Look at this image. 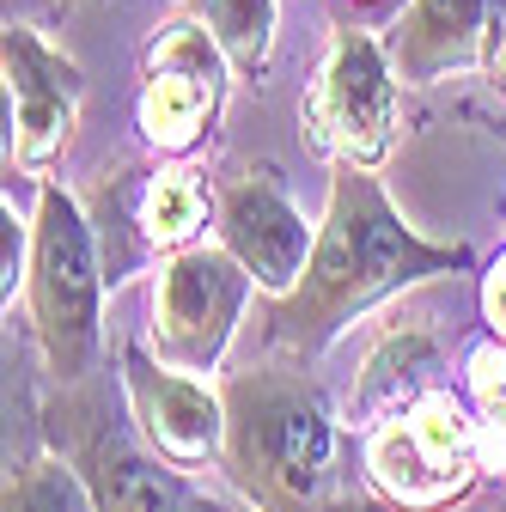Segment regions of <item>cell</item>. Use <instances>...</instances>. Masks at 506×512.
<instances>
[{
  "instance_id": "6da1fadb",
  "label": "cell",
  "mask_w": 506,
  "mask_h": 512,
  "mask_svg": "<svg viewBox=\"0 0 506 512\" xmlns=\"http://www.w3.org/2000/svg\"><path fill=\"white\" fill-rule=\"evenodd\" d=\"M470 269H476V250L421 238L385 196L378 171L336 165L330 202L318 220V244H311L299 287L275 293L257 317L263 354L318 366L372 305H385L421 281H446V275H470Z\"/></svg>"
},
{
  "instance_id": "7a4b0ae2",
  "label": "cell",
  "mask_w": 506,
  "mask_h": 512,
  "mask_svg": "<svg viewBox=\"0 0 506 512\" xmlns=\"http://www.w3.org/2000/svg\"><path fill=\"white\" fill-rule=\"evenodd\" d=\"M226 452L220 470L250 512H336L342 403L318 384L311 360L263 354L226 372Z\"/></svg>"
},
{
  "instance_id": "3957f363",
  "label": "cell",
  "mask_w": 506,
  "mask_h": 512,
  "mask_svg": "<svg viewBox=\"0 0 506 512\" xmlns=\"http://www.w3.org/2000/svg\"><path fill=\"white\" fill-rule=\"evenodd\" d=\"M116 391H122V378H116ZM116 391L92 372L80 384H55L37 403L43 445H55L80 470L98 512H244L196 488L189 470L171 464L165 452H153L147 433L135 427L129 397H116Z\"/></svg>"
},
{
  "instance_id": "277c9868",
  "label": "cell",
  "mask_w": 506,
  "mask_h": 512,
  "mask_svg": "<svg viewBox=\"0 0 506 512\" xmlns=\"http://www.w3.org/2000/svg\"><path fill=\"white\" fill-rule=\"evenodd\" d=\"M25 330L43 354L55 384H80L98 372L104 354V256L86 220L80 189H61L55 177L37 183L31 208V269H25Z\"/></svg>"
},
{
  "instance_id": "5b68a950",
  "label": "cell",
  "mask_w": 506,
  "mask_h": 512,
  "mask_svg": "<svg viewBox=\"0 0 506 512\" xmlns=\"http://www.w3.org/2000/svg\"><path fill=\"white\" fill-rule=\"evenodd\" d=\"M80 202H86V220H92V238L104 256V281L116 293L135 275L159 269L165 256L208 244V226L220 214V189L189 159H159V165L98 171L80 189Z\"/></svg>"
},
{
  "instance_id": "8992f818",
  "label": "cell",
  "mask_w": 506,
  "mask_h": 512,
  "mask_svg": "<svg viewBox=\"0 0 506 512\" xmlns=\"http://www.w3.org/2000/svg\"><path fill=\"white\" fill-rule=\"evenodd\" d=\"M299 135L330 165L385 171L397 141L409 135L403 74L378 25H336L318 61V80L299 98Z\"/></svg>"
},
{
  "instance_id": "52a82bcc",
  "label": "cell",
  "mask_w": 506,
  "mask_h": 512,
  "mask_svg": "<svg viewBox=\"0 0 506 512\" xmlns=\"http://www.w3.org/2000/svg\"><path fill=\"white\" fill-rule=\"evenodd\" d=\"M360 470L391 512H452L488 476L482 415L452 384H439L409 415L360 433Z\"/></svg>"
},
{
  "instance_id": "ba28073f",
  "label": "cell",
  "mask_w": 506,
  "mask_h": 512,
  "mask_svg": "<svg viewBox=\"0 0 506 512\" xmlns=\"http://www.w3.org/2000/svg\"><path fill=\"white\" fill-rule=\"evenodd\" d=\"M250 299H257V281L238 256L208 238V244H189L177 256L153 269V293H147V348L177 366V372H220L226 348L244 324Z\"/></svg>"
},
{
  "instance_id": "9c48e42d",
  "label": "cell",
  "mask_w": 506,
  "mask_h": 512,
  "mask_svg": "<svg viewBox=\"0 0 506 512\" xmlns=\"http://www.w3.org/2000/svg\"><path fill=\"white\" fill-rule=\"evenodd\" d=\"M232 55L202 19L171 13L147 43H141V92H135V128L147 153L159 159H189L226 116L232 98Z\"/></svg>"
},
{
  "instance_id": "30bf717a",
  "label": "cell",
  "mask_w": 506,
  "mask_h": 512,
  "mask_svg": "<svg viewBox=\"0 0 506 512\" xmlns=\"http://www.w3.org/2000/svg\"><path fill=\"white\" fill-rule=\"evenodd\" d=\"M0 80H7V177L43 183L80 135L86 74L31 19L7 13V31H0Z\"/></svg>"
},
{
  "instance_id": "8fae6325",
  "label": "cell",
  "mask_w": 506,
  "mask_h": 512,
  "mask_svg": "<svg viewBox=\"0 0 506 512\" xmlns=\"http://www.w3.org/2000/svg\"><path fill=\"white\" fill-rule=\"evenodd\" d=\"M214 238L238 256L257 281L263 299L293 293L305 263H311V244H318V226L299 214V202L287 196V177L281 165H244L220 183V214H214Z\"/></svg>"
},
{
  "instance_id": "7c38bea8",
  "label": "cell",
  "mask_w": 506,
  "mask_h": 512,
  "mask_svg": "<svg viewBox=\"0 0 506 512\" xmlns=\"http://www.w3.org/2000/svg\"><path fill=\"white\" fill-rule=\"evenodd\" d=\"M116 378L135 409V427L153 452H165L183 470L220 464L226 452V391L196 372L165 366L147 342H116Z\"/></svg>"
},
{
  "instance_id": "4fadbf2b",
  "label": "cell",
  "mask_w": 506,
  "mask_h": 512,
  "mask_svg": "<svg viewBox=\"0 0 506 512\" xmlns=\"http://www.w3.org/2000/svg\"><path fill=\"white\" fill-rule=\"evenodd\" d=\"M506 25V0H403L385 25V49L403 86H439L452 74L488 68Z\"/></svg>"
},
{
  "instance_id": "5bb4252c",
  "label": "cell",
  "mask_w": 506,
  "mask_h": 512,
  "mask_svg": "<svg viewBox=\"0 0 506 512\" xmlns=\"http://www.w3.org/2000/svg\"><path fill=\"white\" fill-rule=\"evenodd\" d=\"M446 384V348L427 324H391L378 336L342 397V427L348 433H372L378 421L409 415L427 391Z\"/></svg>"
},
{
  "instance_id": "9a60e30c",
  "label": "cell",
  "mask_w": 506,
  "mask_h": 512,
  "mask_svg": "<svg viewBox=\"0 0 506 512\" xmlns=\"http://www.w3.org/2000/svg\"><path fill=\"white\" fill-rule=\"evenodd\" d=\"M183 19H202L220 49L232 55L238 80H263L275 61V31H281V0H183Z\"/></svg>"
},
{
  "instance_id": "2e32d148",
  "label": "cell",
  "mask_w": 506,
  "mask_h": 512,
  "mask_svg": "<svg viewBox=\"0 0 506 512\" xmlns=\"http://www.w3.org/2000/svg\"><path fill=\"white\" fill-rule=\"evenodd\" d=\"M0 512H98L92 506V488L80 482V470L43 445V452L19 458L7 470V488H0Z\"/></svg>"
},
{
  "instance_id": "e0dca14e",
  "label": "cell",
  "mask_w": 506,
  "mask_h": 512,
  "mask_svg": "<svg viewBox=\"0 0 506 512\" xmlns=\"http://www.w3.org/2000/svg\"><path fill=\"white\" fill-rule=\"evenodd\" d=\"M464 397L482 421H506V342L482 330L464 354Z\"/></svg>"
},
{
  "instance_id": "ac0fdd59",
  "label": "cell",
  "mask_w": 506,
  "mask_h": 512,
  "mask_svg": "<svg viewBox=\"0 0 506 512\" xmlns=\"http://www.w3.org/2000/svg\"><path fill=\"white\" fill-rule=\"evenodd\" d=\"M25 269H31V220L13 214V196L0 202V299L13 305V293H25Z\"/></svg>"
},
{
  "instance_id": "d6986e66",
  "label": "cell",
  "mask_w": 506,
  "mask_h": 512,
  "mask_svg": "<svg viewBox=\"0 0 506 512\" xmlns=\"http://www.w3.org/2000/svg\"><path fill=\"white\" fill-rule=\"evenodd\" d=\"M476 299H482V330H494V336L506 342V244L482 263V275H476Z\"/></svg>"
},
{
  "instance_id": "ffe728a7",
  "label": "cell",
  "mask_w": 506,
  "mask_h": 512,
  "mask_svg": "<svg viewBox=\"0 0 506 512\" xmlns=\"http://www.w3.org/2000/svg\"><path fill=\"white\" fill-rule=\"evenodd\" d=\"M482 74H488V86H494L500 104H506V25H500V43H494V55H488V68H482Z\"/></svg>"
},
{
  "instance_id": "44dd1931",
  "label": "cell",
  "mask_w": 506,
  "mask_h": 512,
  "mask_svg": "<svg viewBox=\"0 0 506 512\" xmlns=\"http://www.w3.org/2000/svg\"><path fill=\"white\" fill-rule=\"evenodd\" d=\"M464 116H470V122L482 128V135H494V141L506 147V116H494V110H464Z\"/></svg>"
},
{
  "instance_id": "7402d4cb",
  "label": "cell",
  "mask_w": 506,
  "mask_h": 512,
  "mask_svg": "<svg viewBox=\"0 0 506 512\" xmlns=\"http://www.w3.org/2000/svg\"><path fill=\"white\" fill-rule=\"evenodd\" d=\"M19 7H43V13H80V7H98V0H19Z\"/></svg>"
}]
</instances>
